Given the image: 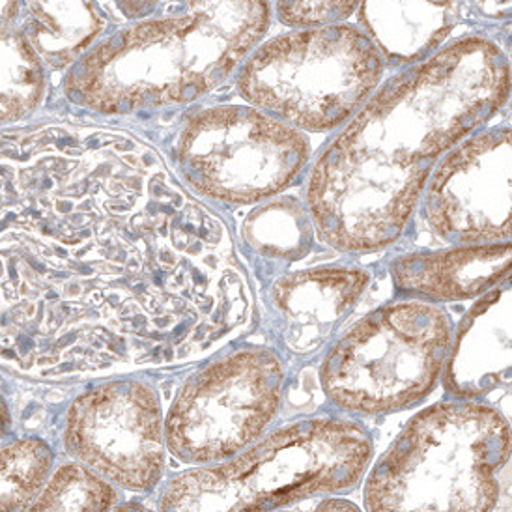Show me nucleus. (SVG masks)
I'll use <instances>...</instances> for the list:
<instances>
[{"instance_id":"nucleus-1","label":"nucleus","mask_w":512,"mask_h":512,"mask_svg":"<svg viewBox=\"0 0 512 512\" xmlns=\"http://www.w3.org/2000/svg\"><path fill=\"white\" fill-rule=\"evenodd\" d=\"M509 96L511 58L479 36L389 79L309 174L305 206L318 236L344 253L397 242L441 159Z\"/></svg>"},{"instance_id":"nucleus-2","label":"nucleus","mask_w":512,"mask_h":512,"mask_svg":"<svg viewBox=\"0 0 512 512\" xmlns=\"http://www.w3.org/2000/svg\"><path fill=\"white\" fill-rule=\"evenodd\" d=\"M271 25L270 2H184L100 43L68 77L73 101L107 114L189 103L221 85Z\"/></svg>"},{"instance_id":"nucleus-3","label":"nucleus","mask_w":512,"mask_h":512,"mask_svg":"<svg viewBox=\"0 0 512 512\" xmlns=\"http://www.w3.org/2000/svg\"><path fill=\"white\" fill-rule=\"evenodd\" d=\"M509 419L443 400L413 415L365 475L367 512L511 511Z\"/></svg>"},{"instance_id":"nucleus-4","label":"nucleus","mask_w":512,"mask_h":512,"mask_svg":"<svg viewBox=\"0 0 512 512\" xmlns=\"http://www.w3.org/2000/svg\"><path fill=\"white\" fill-rule=\"evenodd\" d=\"M374 458L369 430L311 417L266 434L232 460L165 477L157 512H273L363 483Z\"/></svg>"},{"instance_id":"nucleus-5","label":"nucleus","mask_w":512,"mask_h":512,"mask_svg":"<svg viewBox=\"0 0 512 512\" xmlns=\"http://www.w3.org/2000/svg\"><path fill=\"white\" fill-rule=\"evenodd\" d=\"M384 75L369 36L352 25L294 30L245 58L238 92L286 126L326 133L350 122Z\"/></svg>"},{"instance_id":"nucleus-6","label":"nucleus","mask_w":512,"mask_h":512,"mask_svg":"<svg viewBox=\"0 0 512 512\" xmlns=\"http://www.w3.org/2000/svg\"><path fill=\"white\" fill-rule=\"evenodd\" d=\"M455 324L430 301L404 299L378 307L329 348L322 389L354 415L402 412L440 382Z\"/></svg>"},{"instance_id":"nucleus-7","label":"nucleus","mask_w":512,"mask_h":512,"mask_svg":"<svg viewBox=\"0 0 512 512\" xmlns=\"http://www.w3.org/2000/svg\"><path fill=\"white\" fill-rule=\"evenodd\" d=\"M285 384V363L268 346L217 357L185 380L165 413L169 455L191 468L242 455L268 434Z\"/></svg>"},{"instance_id":"nucleus-8","label":"nucleus","mask_w":512,"mask_h":512,"mask_svg":"<svg viewBox=\"0 0 512 512\" xmlns=\"http://www.w3.org/2000/svg\"><path fill=\"white\" fill-rule=\"evenodd\" d=\"M309 157L299 129L242 105L200 111L176 144V163L200 195L240 206L285 191Z\"/></svg>"},{"instance_id":"nucleus-9","label":"nucleus","mask_w":512,"mask_h":512,"mask_svg":"<svg viewBox=\"0 0 512 512\" xmlns=\"http://www.w3.org/2000/svg\"><path fill=\"white\" fill-rule=\"evenodd\" d=\"M62 449L122 494H154L171 456L156 389L137 378L90 387L66 412Z\"/></svg>"},{"instance_id":"nucleus-10","label":"nucleus","mask_w":512,"mask_h":512,"mask_svg":"<svg viewBox=\"0 0 512 512\" xmlns=\"http://www.w3.org/2000/svg\"><path fill=\"white\" fill-rule=\"evenodd\" d=\"M430 176L423 214L441 240L462 247L511 240V128L466 139Z\"/></svg>"},{"instance_id":"nucleus-11","label":"nucleus","mask_w":512,"mask_h":512,"mask_svg":"<svg viewBox=\"0 0 512 512\" xmlns=\"http://www.w3.org/2000/svg\"><path fill=\"white\" fill-rule=\"evenodd\" d=\"M370 277L359 268L298 271L275 281L270 307L286 350L311 356L354 311Z\"/></svg>"},{"instance_id":"nucleus-12","label":"nucleus","mask_w":512,"mask_h":512,"mask_svg":"<svg viewBox=\"0 0 512 512\" xmlns=\"http://www.w3.org/2000/svg\"><path fill=\"white\" fill-rule=\"evenodd\" d=\"M451 400L479 402L511 387V283L486 292L453 331L443 369Z\"/></svg>"},{"instance_id":"nucleus-13","label":"nucleus","mask_w":512,"mask_h":512,"mask_svg":"<svg viewBox=\"0 0 512 512\" xmlns=\"http://www.w3.org/2000/svg\"><path fill=\"white\" fill-rule=\"evenodd\" d=\"M511 243L468 245L397 258L391 277L404 296L421 301H466L481 298L507 281Z\"/></svg>"},{"instance_id":"nucleus-14","label":"nucleus","mask_w":512,"mask_h":512,"mask_svg":"<svg viewBox=\"0 0 512 512\" xmlns=\"http://www.w3.org/2000/svg\"><path fill=\"white\" fill-rule=\"evenodd\" d=\"M361 30L391 66L425 62L449 38L456 23L455 2H361Z\"/></svg>"},{"instance_id":"nucleus-15","label":"nucleus","mask_w":512,"mask_h":512,"mask_svg":"<svg viewBox=\"0 0 512 512\" xmlns=\"http://www.w3.org/2000/svg\"><path fill=\"white\" fill-rule=\"evenodd\" d=\"M243 240L264 258L296 262L314 245V225L309 210L296 197H279L258 206L243 223Z\"/></svg>"},{"instance_id":"nucleus-16","label":"nucleus","mask_w":512,"mask_h":512,"mask_svg":"<svg viewBox=\"0 0 512 512\" xmlns=\"http://www.w3.org/2000/svg\"><path fill=\"white\" fill-rule=\"evenodd\" d=\"M122 492L68 458L55 462L42 490L25 512H109Z\"/></svg>"},{"instance_id":"nucleus-17","label":"nucleus","mask_w":512,"mask_h":512,"mask_svg":"<svg viewBox=\"0 0 512 512\" xmlns=\"http://www.w3.org/2000/svg\"><path fill=\"white\" fill-rule=\"evenodd\" d=\"M42 438H19L0 445V512H25L57 462Z\"/></svg>"},{"instance_id":"nucleus-18","label":"nucleus","mask_w":512,"mask_h":512,"mask_svg":"<svg viewBox=\"0 0 512 512\" xmlns=\"http://www.w3.org/2000/svg\"><path fill=\"white\" fill-rule=\"evenodd\" d=\"M42 68L19 34L0 32V120L17 118L36 105Z\"/></svg>"},{"instance_id":"nucleus-19","label":"nucleus","mask_w":512,"mask_h":512,"mask_svg":"<svg viewBox=\"0 0 512 512\" xmlns=\"http://www.w3.org/2000/svg\"><path fill=\"white\" fill-rule=\"evenodd\" d=\"M361 2L333 0V2H277L275 12L281 23L296 29H322L342 21L356 12Z\"/></svg>"},{"instance_id":"nucleus-20","label":"nucleus","mask_w":512,"mask_h":512,"mask_svg":"<svg viewBox=\"0 0 512 512\" xmlns=\"http://www.w3.org/2000/svg\"><path fill=\"white\" fill-rule=\"evenodd\" d=\"M314 512H363L359 509V505L350 501L346 498H335V496H328V498H322L316 507Z\"/></svg>"},{"instance_id":"nucleus-21","label":"nucleus","mask_w":512,"mask_h":512,"mask_svg":"<svg viewBox=\"0 0 512 512\" xmlns=\"http://www.w3.org/2000/svg\"><path fill=\"white\" fill-rule=\"evenodd\" d=\"M14 427V417L12 410L8 406L6 399L0 395V445H4L6 441H10V432Z\"/></svg>"},{"instance_id":"nucleus-22","label":"nucleus","mask_w":512,"mask_h":512,"mask_svg":"<svg viewBox=\"0 0 512 512\" xmlns=\"http://www.w3.org/2000/svg\"><path fill=\"white\" fill-rule=\"evenodd\" d=\"M109 512H157L156 509H150L148 505H144L141 501H120L118 505H114Z\"/></svg>"},{"instance_id":"nucleus-23","label":"nucleus","mask_w":512,"mask_h":512,"mask_svg":"<svg viewBox=\"0 0 512 512\" xmlns=\"http://www.w3.org/2000/svg\"><path fill=\"white\" fill-rule=\"evenodd\" d=\"M273 512H298V511H288V509H281V511H273Z\"/></svg>"}]
</instances>
